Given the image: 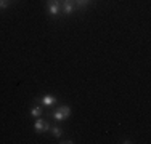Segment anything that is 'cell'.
<instances>
[{"label":"cell","instance_id":"9c48e42d","mask_svg":"<svg viewBox=\"0 0 151 144\" xmlns=\"http://www.w3.org/2000/svg\"><path fill=\"white\" fill-rule=\"evenodd\" d=\"M58 143H61V144H73L74 139H73V138H66V139H63V141H58Z\"/></svg>","mask_w":151,"mask_h":144},{"label":"cell","instance_id":"30bf717a","mask_svg":"<svg viewBox=\"0 0 151 144\" xmlns=\"http://www.w3.org/2000/svg\"><path fill=\"white\" fill-rule=\"evenodd\" d=\"M121 143H124V144H132L134 141H132V139H124V141H121Z\"/></svg>","mask_w":151,"mask_h":144},{"label":"cell","instance_id":"52a82bcc","mask_svg":"<svg viewBox=\"0 0 151 144\" xmlns=\"http://www.w3.org/2000/svg\"><path fill=\"white\" fill-rule=\"evenodd\" d=\"M74 5H76V10H79V11H84L85 8H87L88 5L93 2V0H73Z\"/></svg>","mask_w":151,"mask_h":144},{"label":"cell","instance_id":"7a4b0ae2","mask_svg":"<svg viewBox=\"0 0 151 144\" xmlns=\"http://www.w3.org/2000/svg\"><path fill=\"white\" fill-rule=\"evenodd\" d=\"M45 5L52 18H58L61 14V0H45Z\"/></svg>","mask_w":151,"mask_h":144},{"label":"cell","instance_id":"ba28073f","mask_svg":"<svg viewBox=\"0 0 151 144\" xmlns=\"http://www.w3.org/2000/svg\"><path fill=\"white\" fill-rule=\"evenodd\" d=\"M29 114H31V117H34V118L40 117V115L44 114V106H40V104H35V106H32L31 110H29Z\"/></svg>","mask_w":151,"mask_h":144},{"label":"cell","instance_id":"6da1fadb","mask_svg":"<svg viewBox=\"0 0 151 144\" xmlns=\"http://www.w3.org/2000/svg\"><path fill=\"white\" fill-rule=\"evenodd\" d=\"M48 115L55 122H64V120H68V118H69V115H71V107L68 106V104H63V106H58L56 109L50 110Z\"/></svg>","mask_w":151,"mask_h":144},{"label":"cell","instance_id":"3957f363","mask_svg":"<svg viewBox=\"0 0 151 144\" xmlns=\"http://www.w3.org/2000/svg\"><path fill=\"white\" fill-rule=\"evenodd\" d=\"M50 122L44 117H37L35 118V123H34V131L37 135H42V133H48L50 131Z\"/></svg>","mask_w":151,"mask_h":144},{"label":"cell","instance_id":"277c9868","mask_svg":"<svg viewBox=\"0 0 151 144\" xmlns=\"http://www.w3.org/2000/svg\"><path fill=\"white\" fill-rule=\"evenodd\" d=\"M35 103H40L44 107H47V109H52V107L58 103V99H56V96H53V95H45V96H42V98L35 99Z\"/></svg>","mask_w":151,"mask_h":144},{"label":"cell","instance_id":"8992f818","mask_svg":"<svg viewBox=\"0 0 151 144\" xmlns=\"http://www.w3.org/2000/svg\"><path fill=\"white\" fill-rule=\"evenodd\" d=\"M50 133H52V136L56 139H61L64 136V130L61 128L60 125H52V127H50Z\"/></svg>","mask_w":151,"mask_h":144},{"label":"cell","instance_id":"5b68a950","mask_svg":"<svg viewBox=\"0 0 151 144\" xmlns=\"http://www.w3.org/2000/svg\"><path fill=\"white\" fill-rule=\"evenodd\" d=\"M74 11H76V5H74L73 0H61V14L69 16Z\"/></svg>","mask_w":151,"mask_h":144},{"label":"cell","instance_id":"8fae6325","mask_svg":"<svg viewBox=\"0 0 151 144\" xmlns=\"http://www.w3.org/2000/svg\"><path fill=\"white\" fill-rule=\"evenodd\" d=\"M5 2H8V3H10V5H12V3H16V2H18V0H5Z\"/></svg>","mask_w":151,"mask_h":144}]
</instances>
